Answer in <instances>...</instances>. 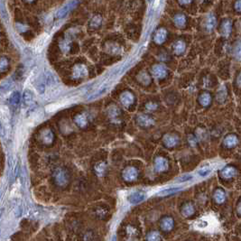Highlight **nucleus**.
I'll return each instance as SVG.
<instances>
[{
  "mask_svg": "<svg viewBox=\"0 0 241 241\" xmlns=\"http://www.w3.org/2000/svg\"><path fill=\"white\" fill-rule=\"evenodd\" d=\"M194 213V208L190 204H186L183 209V214L185 217H189Z\"/></svg>",
  "mask_w": 241,
  "mask_h": 241,
  "instance_id": "4be33fe9",
  "label": "nucleus"
},
{
  "mask_svg": "<svg viewBox=\"0 0 241 241\" xmlns=\"http://www.w3.org/2000/svg\"><path fill=\"white\" fill-rule=\"evenodd\" d=\"M10 120V113L9 110L3 105H0V121H2L3 123H8Z\"/></svg>",
  "mask_w": 241,
  "mask_h": 241,
  "instance_id": "9d476101",
  "label": "nucleus"
},
{
  "mask_svg": "<svg viewBox=\"0 0 241 241\" xmlns=\"http://www.w3.org/2000/svg\"><path fill=\"white\" fill-rule=\"evenodd\" d=\"M163 142L168 147H174L178 144V137L174 135H166L163 137Z\"/></svg>",
  "mask_w": 241,
  "mask_h": 241,
  "instance_id": "f8f14e48",
  "label": "nucleus"
},
{
  "mask_svg": "<svg viewBox=\"0 0 241 241\" xmlns=\"http://www.w3.org/2000/svg\"><path fill=\"white\" fill-rule=\"evenodd\" d=\"M134 100V98L131 94L129 93H125L124 95L122 96V102L125 106H129Z\"/></svg>",
  "mask_w": 241,
  "mask_h": 241,
  "instance_id": "b1692460",
  "label": "nucleus"
},
{
  "mask_svg": "<svg viewBox=\"0 0 241 241\" xmlns=\"http://www.w3.org/2000/svg\"><path fill=\"white\" fill-rule=\"evenodd\" d=\"M137 177V171L134 167H128L125 169L123 172V178L127 182H132L136 180Z\"/></svg>",
  "mask_w": 241,
  "mask_h": 241,
  "instance_id": "20e7f679",
  "label": "nucleus"
},
{
  "mask_svg": "<svg viewBox=\"0 0 241 241\" xmlns=\"http://www.w3.org/2000/svg\"><path fill=\"white\" fill-rule=\"evenodd\" d=\"M3 212H4V208H1V209H0V217L2 216Z\"/></svg>",
  "mask_w": 241,
  "mask_h": 241,
  "instance_id": "a19ab883",
  "label": "nucleus"
},
{
  "mask_svg": "<svg viewBox=\"0 0 241 241\" xmlns=\"http://www.w3.org/2000/svg\"><path fill=\"white\" fill-rule=\"evenodd\" d=\"M235 8L237 11H241V0H238L235 4Z\"/></svg>",
  "mask_w": 241,
  "mask_h": 241,
  "instance_id": "f704fd0d",
  "label": "nucleus"
},
{
  "mask_svg": "<svg viewBox=\"0 0 241 241\" xmlns=\"http://www.w3.org/2000/svg\"><path fill=\"white\" fill-rule=\"evenodd\" d=\"M161 227L165 231L171 230L174 228V219L172 218H164L161 222Z\"/></svg>",
  "mask_w": 241,
  "mask_h": 241,
  "instance_id": "4468645a",
  "label": "nucleus"
},
{
  "mask_svg": "<svg viewBox=\"0 0 241 241\" xmlns=\"http://www.w3.org/2000/svg\"><path fill=\"white\" fill-rule=\"evenodd\" d=\"M192 178H193V176L191 175V174H184V175H182V176H180V177H178L175 181L177 182V183H186V182H189V181H190V180H192Z\"/></svg>",
  "mask_w": 241,
  "mask_h": 241,
  "instance_id": "cd10ccee",
  "label": "nucleus"
},
{
  "mask_svg": "<svg viewBox=\"0 0 241 241\" xmlns=\"http://www.w3.org/2000/svg\"><path fill=\"white\" fill-rule=\"evenodd\" d=\"M216 24V19L213 15H210L207 19V22H206V26L209 30H212V28H214Z\"/></svg>",
  "mask_w": 241,
  "mask_h": 241,
  "instance_id": "bb28decb",
  "label": "nucleus"
},
{
  "mask_svg": "<svg viewBox=\"0 0 241 241\" xmlns=\"http://www.w3.org/2000/svg\"><path fill=\"white\" fill-rule=\"evenodd\" d=\"M191 0H179V2L182 4V5H185V4H189Z\"/></svg>",
  "mask_w": 241,
  "mask_h": 241,
  "instance_id": "4c0bfd02",
  "label": "nucleus"
},
{
  "mask_svg": "<svg viewBox=\"0 0 241 241\" xmlns=\"http://www.w3.org/2000/svg\"><path fill=\"white\" fill-rule=\"evenodd\" d=\"M166 36H167V32H166V30L163 29V28H161V29H159L156 32L153 40H154V42L157 44H161L165 41Z\"/></svg>",
  "mask_w": 241,
  "mask_h": 241,
  "instance_id": "6e6552de",
  "label": "nucleus"
},
{
  "mask_svg": "<svg viewBox=\"0 0 241 241\" xmlns=\"http://www.w3.org/2000/svg\"><path fill=\"white\" fill-rule=\"evenodd\" d=\"M105 170H106V164L104 163H99L95 166V171L98 175H103V174L105 173Z\"/></svg>",
  "mask_w": 241,
  "mask_h": 241,
  "instance_id": "a878e982",
  "label": "nucleus"
},
{
  "mask_svg": "<svg viewBox=\"0 0 241 241\" xmlns=\"http://www.w3.org/2000/svg\"><path fill=\"white\" fill-rule=\"evenodd\" d=\"M183 187L182 186H172V187H169V188H166V189H163V190H160L158 192V195L159 196H167V195H171L173 193H175V192H178L181 190H183Z\"/></svg>",
  "mask_w": 241,
  "mask_h": 241,
  "instance_id": "1a4fd4ad",
  "label": "nucleus"
},
{
  "mask_svg": "<svg viewBox=\"0 0 241 241\" xmlns=\"http://www.w3.org/2000/svg\"><path fill=\"white\" fill-rule=\"evenodd\" d=\"M137 120H138L139 124L143 126H152L154 123L153 118L146 116V115H140L137 118Z\"/></svg>",
  "mask_w": 241,
  "mask_h": 241,
  "instance_id": "ddd939ff",
  "label": "nucleus"
},
{
  "mask_svg": "<svg viewBox=\"0 0 241 241\" xmlns=\"http://www.w3.org/2000/svg\"><path fill=\"white\" fill-rule=\"evenodd\" d=\"M48 39H49V36L47 35H45V34L42 35L41 36L37 39L36 41H35V49H36L37 51H41V50L44 48V45L47 43Z\"/></svg>",
  "mask_w": 241,
  "mask_h": 241,
  "instance_id": "9b49d317",
  "label": "nucleus"
},
{
  "mask_svg": "<svg viewBox=\"0 0 241 241\" xmlns=\"http://www.w3.org/2000/svg\"><path fill=\"white\" fill-rule=\"evenodd\" d=\"M146 193L143 190H137L132 192L131 194L128 196V201L131 204H138L144 201L146 199Z\"/></svg>",
  "mask_w": 241,
  "mask_h": 241,
  "instance_id": "f257e3e1",
  "label": "nucleus"
},
{
  "mask_svg": "<svg viewBox=\"0 0 241 241\" xmlns=\"http://www.w3.org/2000/svg\"><path fill=\"white\" fill-rule=\"evenodd\" d=\"M234 55L238 60H241V42L238 43L234 50Z\"/></svg>",
  "mask_w": 241,
  "mask_h": 241,
  "instance_id": "c756f323",
  "label": "nucleus"
},
{
  "mask_svg": "<svg viewBox=\"0 0 241 241\" xmlns=\"http://www.w3.org/2000/svg\"><path fill=\"white\" fill-rule=\"evenodd\" d=\"M30 213H31V214H30V217H31V218H33V219H38V218H40V217H41V212H39L38 210L32 211Z\"/></svg>",
  "mask_w": 241,
  "mask_h": 241,
  "instance_id": "473e14b6",
  "label": "nucleus"
},
{
  "mask_svg": "<svg viewBox=\"0 0 241 241\" xmlns=\"http://www.w3.org/2000/svg\"><path fill=\"white\" fill-rule=\"evenodd\" d=\"M153 75L156 79H163L167 75V71L163 65H154L152 69Z\"/></svg>",
  "mask_w": 241,
  "mask_h": 241,
  "instance_id": "39448f33",
  "label": "nucleus"
},
{
  "mask_svg": "<svg viewBox=\"0 0 241 241\" xmlns=\"http://www.w3.org/2000/svg\"><path fill=\"white\" fill-rule=\"evenodd\" d=\"M27 136H28V130H27V126L25 125V126H21L17 131V135H16V147L17 148H19L24 143L25 139L27 138Z\"/></svg>",
  "mask_w": 241,
  "mask_h": 241,
  "instance_id": "f03ea898",
  "label": "nucleus"
},
{
  "mask_svg": "<svg viewBox=\"0 0 241 241\" xmlns=\"http://www.w3.org/2000/svg\"><path fill=\"white\" fill-rule=\"evenodd\" d=\"M54 178H55V181L56 183H58L59 185H64L68 182V176H67V174L62 169H59L55 172V174H54Z\"/></svg>",
  "mask_w": 241,
  "mask_h": 241,
  "instance_id": "423d86ee",
  "label": "nucleus"
},
{
  "mask_svg": "<svg viewBox=\"0 0 241 241\" xmlns=\"http://www.w3.org/2000/svg\"><path fill=\"white\" fill-rule=\"evenodd\" d=\"M185 21H186V19L183 15H177L174 17V23L177 26H180V27L183 26L185 24Z\"/></svg>",
  "mask_w": 241,
  "mask_h": 241,
  "instance_id": "393cba45",
  "label": "nucleus"
},
{
  "mask_svg": "<svg viewBox=\"0 0 241 241\" xmlns=\"http://www.w3.org/2000/svg\"><path fill=\"white\" fill-rule=\"evenodd\" d=\"M238 213L241 215V202L240 204H239V206H238Z\"/></svg>",
  "mask_w": 241,
  "mask_h": 241,
  "instance_id": "ea45409f",
  "label": "nucleus"
},
{
  "mask_svg": "<svg viewBox=\"0 0 241 241\" xmlns=\"http://www.w3.org/2000/svg\"><path fill=\"white\" fill-rule=\"evenodd\" d=\"M154 168L157 172H164L168 169V161L163 157H157L154 161Z\"/></svg>",
  "mask_w": 241,
  "mask_h": 241,
  "instance_id": "7ed1b4c3",
  "label": "nucleus"
},
{
  "mask_svg": "<svg viewBox=\"0 0 241 241\" xmlns=\"http://www.w3.org/2000/svg\"><path fill=\"white\" fill-rule=\"evenodd\" d=\"M237 144H238V138L233 135H229L224 139V145L227 147H233Z\"/></svg>",
  "mask_w": 241,
  "mask_h": 241,
  "instance_id": "2eb2a0df",
  "label": "nucleus"
},
{
  "mask_svg": "<svg viewBox=\"0 0 241 241\" xmlns=\"http://www.w3.org/2000/svg\"><path fill=\"white\" fill-rule=\"evenodd\" d=\"M140 79H141V81H143L145 84H148V83L150 82V78H149V76L145 72L142 73V74L140 75Z\"/></svg>",
  "mask_w": 241,
  "mask_h": 241,
  "instance_id": "2f4dec72",
  "label": "nucleus"
},
{
  "mask_svg": "<svg viewBox=\"0 0 241 241\" xmlns=\"http://www.w3.org/2000/svg\"><path fill=\"white\" fill-rule=\"evenodd\" d=\"M237 82H238V85L239 87H241V73L238 75V77Z\"/></svg>",
  "mask_w": 241,
  "mask_h": 241,
  "instance_id": "58836bf2",
  "label": "nucleus"
},
{
  "mask_svg": "<svg viewBox=\"0 0 241 241\" xmlns=\"http://www.w3.org/2000/svg\"><path fill=\"white\" fill-rule=\"evenodd\" d=\"M43 139H44V141L45 143L49 144V143H51V141H52V135H51L50 132H49L48 134L44 133V135H43Z\"/></svg>",
  "mask_w": 241,
  "mask_h": 241,
  "instance_id": "7c9ffc66",
  "label": "nucleus"
},
{
  "mask_svg": "<svg viewBox=\"0 0 241 241\" xmlns=\"http://www.w3.org/2000/svg\"><path fill=\"white\" fill-rule=\"evenodd\" d=\"M199 100H200V103H201L203 107H207V106H209V105L211 104L212 97H211V95H210L209 93H203V94L201 95Z\"/></svg>",
  "mask_w": 241,
  "mask_h": 241,
  "instance_id": "f3484780",
  "label": "nucleus"
},
{
  "mask_svg": "<svg viewBox=\"0 0 241 241\" xmlns=\"http://www.w3.org/2000/svg\"><path fill=\"white\" fill-rule=\"evenodd\" d=\"M174 52H175L176 54H181L185 50V44L183 43V41H178L174 44Z\"/></svg>",
  "mask_w": 241,
  "mask_h": 241,
  "instance_id": "6ab92c4d",
  "label": "nucleus"
},
{
  "mask_svg": "<svg viewBox=\"0 0 241 241\" xmlns=\"http://www.w3.org/2000/svg\"><path fill=\"white\" fill-rule=\"evenodd\" d=\"M196 142H197V141H196V139L194 138L192 136H190V137H189V143H190L191 146H195Z\"/></svg>",
  "mask_w": 241,
  "mask_h": 241,
  "instance_id": "c9c22d12",
  "label": "nucleus"
},
{
  "mask_svg": "<svg viewBox=\"0 0 241 241\" xmlns=\"http://www.w3.org/2000/svg\"><path fill=\"white\" fill-rule=\"evenodd\" d=\"M214 199L217 203H223L226 199L225 192L222 190H217L214 193Z\"/></svg>",
  "mask_w": 241,
  "mask_h": 241,
  "instance_id": "dca6fc26",
  "label": "nucleus"
},
{
  "mask_svg": "<svg viewBox=\"0 0 241 241\" xmlns=\"http://www.w3.org/2000/svg\"><path fill=\"white\" fill-rule=\"evenodd\" d=\"M236 174V169L233 167H227L221 172V175L224 178H231Z\"/></svg>",
  "mask_w": 241,
  "mask_h": 241,
  "instance_id": "a211bd4d",
  "label": "nucleus"
},
{
  "mask_svg": "<svg viewBox=\"0 0 241 241\" xmlns=\"http://www.w3.org/2000/svg\"><path fill=\"white\" fill-rule=\"evenodd\" d=\"M227 98V90L224 86H222L221 88H219V90L218 91L217 94V99L219 102H223Z\"/></svg>",
  "mask_w": 241,
  "mask_h": 241,
  "instance_id": "412c9836",
  "label": "nucleus"
},
{
  "mask_svg": "<svg viewBox=\"0 0 241 241\" xmlns=\"http://www.w3.org/2000/svg\"><path fill=\"white\" fill-rule=\"evenodd\" d=\"M156 108H157V105L153 102L148 103V104L146 105V109L148 110H156Z\"/></svg>",
  "mask_w": 241,
  "mask_h": 241,
  "instance_id": "72a5a7b5",
  "label": "nucleus"
},
{
  "mask_svg": "<svg viewBox=\"0 0 241 241\" xmlns=\"http://www.w3.org/2000/svg\"><path fill=\"white\" fill-rule=\"evenodd\" d=\"M161 237L158 232H151L147 236V241H160Z\"/></svg>",
  "mask_w": 241,
  "mask_h": 241,
  "instance_id": "c85d7f7f",
  "label": "nucleus"
},
{
  "mask_svg": "<svg viewBox=\"0 0 241 241\" xmlns=\"http://www.w3.org/2000/svg\"><path fill=\"white\" fill-rule=\"evenodd\" d=\"M71 100H72V99H65V100H62V101H59V102L57 103L51 104V105H49V106H47V107H46V110H47L48 112L55 111V110H59V109H61V108L64 107V106H66V105L70 104V103L72 102Z\"/></svg>",
  "mask_w": 241,
  "mask_h": 241,
  "instance_id": "0eeeda50",
  "label": "nucleus"
},
{
  "mask_svg": "<svg viewBox=\"0 0 241 241\" xmlns=\"http://www.w3.org/2000/svg\"><path fill=\"white\" fill-rule=\"evenodd\" d=\"M21 212H22V210H21V208L20 207H18L17 209H16V211H15V216L16 217H19L20 216V214H21Z\"/></svg>",
  "mask_w": 241,
  "mask_h": 241,
  "instance_id": "e433bc0d",
  "label": "nucleus"
},
{
  "mask_svg": "<svg viewBox=\"0 0 241 241\" xmlns=\"http://www.w3.org/2000/svg\"><path fill=\"white\" fill-rule=\"evenodd\" d=\"M221 31L224 35H228L231 32V23L229 21H225L221 25Z\"/></svg>",
  "mask_w": 241,
  "mask_h": 241,
  "instance_id": "aec40b11",
  "label": "nucleus"
},
{
  "mask_svg": "<svg viewBox=\"0 0 241 241\" xmlns=\"http://www.w3.org/2000/svg\"><path fill=\"white\" fill-rule=\"evenodd\" d=\"M212 169L211 167H209V166H206V167H202V168H201L199 171L197 172L198 175L201 176V177H206V176H208L209 174H211V173H212Z\"/></svg>",
  "mask_w": 241,
  "mask_h": 241,
  "instance_id": "5701e85b",
  "label": "nucleus"
}]
</instances>
